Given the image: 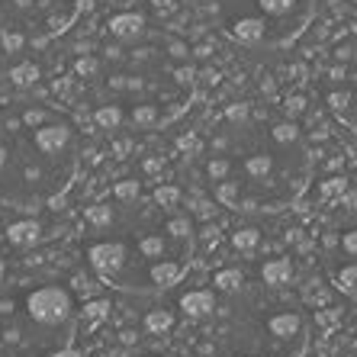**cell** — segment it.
Masks as SVG:
<instances>
[{
  "label": "cell",
  "mask_w": 357,
  "mask_h": 357,
  "mask_svg": "<svg viewBox=\"0 0 357 357\" xmlns=\"http://www.w3.org/2000/svg\"><path fill=\"white\" fill-rule=\"evenodd\" d=\"M312 149L287 113L267 103L222 109L197 151L203 190L229 213L277 216L312 181Z\"/></svg>",
  "instance_id": "6da1fadb"
},
{
  "label": "cell",
  "mask_w": 357,
  "mask_h": 357,
  "mask_svg": "<svg viewBox=\"0 0 357 357\" xmlns=\"http://www.w3.org/2000/svg\"><path fill=\"white\" fill-rule=\"evenodd\" d=\"M87 264L103 283L135 296H155L183 280L197 255V229L187 209L167 197H142L119 187L116 206L87 213Z\"/></svg>",
  "instance_id": "7a4b0ae2"
},
{
  "label": "cell",
  "mask_w": 357,
  "mask_h": 357,
  "mask_svg": "<svg viewBox=\"0 0 357 357\" xmlns=\"http://www.w3.org/2000/svg\"><path fill=\"white\" fill-rule=\"evenodd\" d=\"M309 312L280 280H245L222 290L206 312V338L216 357H306Z\"/></svg>",
  "instance_id": "3957f363"
},
{
  "label": "cell",
  "mask_w": 357,
  "mask_h": 357,
  "mask_svg": "<svg viewBox=\"0 0 357 357\" xmlns=\"http://www.w3.org/2000/svg\"><path fill=\"white\" fill-rule=\"evenodd\" d=\"M316 0H222V33L245 49L290 45L312 20Z\"/></svg>",
  "instance_id": "277c9868"
},
{
  "label": "cell",
  "mask_w": 357,
  "mask_h": 357,
  "mask_svg": "<svg viewBox=\"0 0 357 357\" xmlns=\"http://www.w3.org/2000/svg\"><path fill=\"white\" fill-rule=\"evenodd\" d=\"M319 267L335 293L357 303V197L328 213L316 235Z\"/></svg>",
  "instance_id": "5b68a950"
},
{
  "label": "cell",
  "mask_w": 357,
  "mask_h": 357,
  "mask_svg": "<svg viewBox=\"0 0 357 357\" xmlns=\"http://www.w3.org/2000/svg\"><path fill=\"white\" fill-rule=\"evenodd\" d=\"M322 93L335 119L357 132V39L335 52L332 65L325 68Z\"/></svg>",
  "instance_id": "8992f818"
},
{
  "label": "cell",
  "mask_w": 357,
  "mask_h": 357,
  "mask_svg": "<svg viewBox=\"0 0 357 357\" xmlns=\"http://www.w3.org/2000/svg\"><path fill=\"white\" fill-rule=\"evenodd\" d=\"M36 232H39V229H36L33 222H20V225H13V229H10V238L17 241V245H26V241L36 238Z\"/></svg>",
  "instance_id": "52a82bcc"
},
{
  "label": "cell",
  "mask_w": 357,
  "mask_h": 357,
  "mask_svg": "<svg viewBox=\"0 0 357 357\" xmlns=\"http://www.w3.org/2000/svg\"><path fill=\"white\" fill-rule=\"evenodd\" d=\"M10 77H13V84H33L36 77H39V68L36 65H17L13 71H10Z\"/></svg>",
  "instance_id": "ba28073f"
},
{
  "label": "cell",
  "mask_w": 357,
  "mask_h": 357,
  "mask_svg": "<svg viewBox=\"0 0 357 357\" xmlns=\"http://www.w3.org/2000/svg\"><path fill=\"white\" fill-rule=\"evenodd\" d=\"M20 45H23V36H17V33L3 36V49H20Z\"/></svg>",
  "instance_id": "9c48e42d"
},
{
  "label": "cell",
  "mask_w": 357,
  "mask_h": 357,
  "mask_svg": "<svg viewBox=\"0 0 357 357\" xmlns=\"http://www.w3.org/2000/svg\"><path fill=\"white\" fill-rule=\"evenodd\" d=\"M0 167H7V149L0 145Z\"/></svg>",
  "instance_id": "30bf717a"
},
{
  "label": "cell",
  "mask_w": 357,
  "mask_h": 357,
  "mask_svg": "<svg viewBox=\"0 0 357 357\" xmlns=\"http://www.w3.org/2000/svg\"><path fill=\"white\" fill-rule=\"evenodd\" d=\"M344 357H357V348H351V351H348V354H344Z\"/></svg>",
  "instance_id": "8fae6325"
},
{
  "label": "cell",
  "mask_w": 357,
  "mask_h": 357,
  "mask_svg": "<svg viewBox=\"0 0 357 357\" xmlns=\"http://www.w3.org/2000/svg\"><path fill=\"white\" fill-rule=\"evenodd\" d=\"M0 283H3V264H0Z\"/></svg>",
  "instance_id": "7c38bea8"
}]
</instances>
